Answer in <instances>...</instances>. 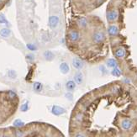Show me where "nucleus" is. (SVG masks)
<instances>
[{
    "label": "nucleus",
    "mask_w": 137,
    "mask_h": 137,
    "mask_svg": "<svg viewBox=\"0 0 137 137\" xmlns=\"http://www.w3.org/2000/svg\"><path fill=\"white\" fill-rule=\"evenodd\" d=\"M80 32L76 30H72L69 31L68 33V39L70 40L72 42H76L80 40Z\"/></svg>",
    "instance_id": "39448f33"
},
{
    "label": "nucleus",
    "mask_w": 137,
    "mask_h": 137,
    "mask_svg": "<svg viewBox=\"0 0 137 137\" xmlns=\"http://www.w3.org/2000/svg\"><path fill=\"white\" fill-rule=\"evenodd\" d=\"M2 137H8V136H3Z\"/></svg>",
    "instance_id": "2f4dec72"
},
{
    "label": "nucleus",
    "mask_w": 137,
    "mask_h": 137,
    "mask_svg": "<svg viewBox=\"0 0 137 137\" xmlns=\"http://www.w3.org/2000/svg\"><path fill=\"white\" fill-rule=\"evenodd\" d=\"M60 72L62 73V74H67L70 72V66H69L68 63L66 62H62V63L60 64Z\"/></svg>",
    "instance_id": "f8f14e48"
},
{
    "label": "nucleus",
    "mask_w": 137,
    "mask_h": 137,
    "mask_svg": "<svg viewBox=\"0 0 137 137\" xmlns=\"http://www.w3.org/2000/svg\"><path fill=\"white\" fill-rule=\"evenodd\" d=\"M0 24H8V20H7L6 17L4 16L3 14H0Z\"/></svg>",
    "instance_id": "4be33fe9"
},
{
    "label": "nucleus",
    "mask_w": 137,
    "mask_h": 137,
    "mask_svg": "<svg viewBox=\"0 0 137 137\" xmlns=\"http://www.w3.org/2000/svg\"><path fill=\"white\" fill-rule=\"evenodd\" d=\"M26 59H27V61H29V62H32L33 60L34 59V56L33 54H28L26 56Z\"/></svg>",
    "instance_id": "cd10ccee"
},
{
    "label": "nucleus",
    "mask_w": 137,
    "mask_h": 137,
    "mask_svg": "<svg viewBox=\"0 0 137 137\" xmlns=\"http://www.w3.org/2000/svg\"><path fill=\"white\" fill-rule=\"evenodd\" d=\"M82 118H83V115H82V113H78V114H76V115L75 116V119L76 120H78V121H82Z\"/></svg>",
    "instance_id": "a878e982"
},
{
    "label": "nucleus",
    "mask_w": 137,
    "mask_h": 137,
    "mask_svg": "<svg viewBox=\"0 0 137 137\" xmlns=\"http://www.w3.org/2000/svg\"><path fill=\"white\" fill-rule=\"evenodd\" d=\"M99 71L101 72V73L103 74V75H106V74L108 73V70H107V68L104 66V65L99 66Z\"/></svg>",
    "instance_id": "b1692460"
},
{
    "label": "nucleus",
    "mask_w": 137,
    "mask_h": 137,
    "mask_svg": "<svg viewBox=\"0 0 137 137\" xmlns=\"http://www.w3.org/2000/svg\"><path fill=\"white\" fill-rule=\"evenodd\" d=\"M108 34L110 37H116L119 36L120 34V27L116 24H111L110 26L108 27Z\"/></svg>",
    "instance_id": "7ed1b4c3"
},
{
    "label": "nucleus",
    "mask_w": 137,
    "mask_h": 137,
    "mask_svg": "<svg viewBox=\"0 0 137 137\" xmlns=\"http://www.w3.org/2000/svg\"><path fill=\"white\" fill-rule=\"evenodd\" d=\"M65 97H66L68 100H72V98H73V96H72V94L71 92H67V94H65Z\"/></svg>",
    "instance_id": "c85d7f7f"
},
{
    "label": "nucleus",
    "mask_w": 137,
    "mask_h": 137,
    "mask_svg": "<svg viewBox=\"0 0 137 137\" xmlns=\"http://www.w3.org/2000/svg\"><path fill=\"white\" fill-rule=\"evenodd\" d=\"M72 66L74 68L76 69L78 71L82 70L83 68V66H84V62H82V60H81L80 58H78V57H74L72 59Z\"/></svg>",
    "instance_id": "6e6552de"
},
{
    "label": "nucleus",
    "mask_w": 137,
    "mask_h": 137,
    "mask_svg": "<svg viewBox=\"0 0 137 137\" xmlns=\"http://www.w3.org/2000/svg\"><path fill=\"white\" fill-rule=\"evenodd\" d=\"M11 34H12V32L8 28H4V29L0 30V36L2 38H8L11 36Z\"/></svg>",
    "instance_id": "2eb2a0df"
},
{
    "label": "nucleus",
    "mask_w": 137,
    "mask_h": 137,
    "mask_svg": "<svg viewBox=\"0 0 137 137\" xmlns=\"http://www.w3.org/2000/svg\"><path fill=\"white\" fill-rule=\"evenodd\" d=\"M123 81H124V82H126V83H130V80L128 79V78H124V79L123 80Z\"/></svg>",
    "instance_id": "7c9ffc66"
},
{
    "label": "nucleus",
    "mask_w": 137,
    "mask_h": 137,
    "mask_svg": "<svg viewBox=\"0 0 137 137\" xmlns=\"http://www.w3.org/2000/svg\"><path fill=\"white\" fill-rule=\"evenodd\" d=\"M73 81L76 82V84L78 85H81L83 82V74L81 72H76L74 74L73 76Z\"/></svg>",
    "instance_id": "9d476101"
},
{
    "label": "nucleus",
    "mask_w": 137,
    "mask_h": 137,
    "mask_svg": "<svg viewBox=\"0 0 137 137\" xmlns=\"http://www.w3.org/2000/svg\"><path fill=\"white\" fill-rule=\"evenodd\" d=\"M75 137H86V136L83 134H82V133H78V134H76Z\"/></svg>",
    "instance_id": "c756f323"
},
{
    "label": "nucleus",
    "mask_w": 137,
    "mask_h": 137,
    "mask_svg": "<svg viewBox=\"0 0 137 137\" xmlns=\"http://www.w3.org/2000/svg\"><path fill=\"white\" fill-rule=\"evenodd\" d=\"M114 55L118 59H123L126 56V50L123 46H117L114 50Z\"/></svg>",
    "instance_id": "20e7f679"
},
{
    "label": "nucleus",
    "mask_w": 137,
    "mask_h": 137,
    "mask_svg": "<svg viewBox=\"0 0 137 137\" xmlns=\"http://www.w3.org/2000/svg\"><path fill=\"white\" fill-rule=\"evenodd\" d=\"M76 82H74L73 80H69V81H67L66 83V88L67 91L72 92L76 88Z\"/></svg>",
    "instance_id": "4468645a"
},
{
    "label": "nucleus",
    "mask_w": 137,
    "mask_h": 137,
    "mask_svg": "<svg viewBox=\"0 0 137 137\" xmlns=\"http://www.w3.org/2000/svg\"><path fill=\"white\" fill-rule=\"evenodd\" d=\"M13 124H14V126H15V127H23L24 125V123L21 120L17 119L14 121Z\"/></svg>",
    "instance_id": "6ab92c4d"
},
{
    "label": "nucleus",
    "mask_w": 137,
    "mask_h": 137,
    "mask_svg": "<svg viewBox=\"0 0 137 137\" xmlns=\"http://www.w3.org/2000/svg\"><path fill=\"white\" fill-rule=\"evenodd\" d=\"M105 40V34L104 32L101 31V30H96L94 32L92 36V42L96 45H99V44H102Z\"/></svg>",
    "instance_id": "f03ea898"
},
{
    "label": "nucleus",
    "mask_w": 137,
    "mask_h": 137,
    "mask_svg": "<svg viewBox=\"0 0 137 137\" xmlns=\"http://www.w3.org/2000/svg\"><path fill=\"white\" fill-rule=\"evenodd\" d=\"M28 110H29V104H28V102L23 104L22 105L20 106V110H21L22 112H26Z\"/></svg>",
    "instance_id": "5701e85b"
},
{
    "label": "nucleus",
    "mask_w": 137,
    "mask_h": 137,
    "mask_svg": "<svg viewBox=\"0 0 137 137\" xmlns=\"http://www.w3.org/2000/svg\"><path fill=\"white\" fill-rule=\"evenodd\" d=\"M8 76L11 79H14L17 76V74H16V72L14 71V70H9L8 72Z\"/></svg>",
    "instance_id": "aec40b11"
},
{
    "label": "nucleus",
    "mask_w": 137,
    "mask_h": 137,
    "mask_svg": "<svg viewBox=\"0 0 137 137\" xmlns=\"http://www.w3.org/2000/svg\"><path fill=\"white\" fill-rule=\"evenodd\" d=\"M8 97L10 99H14L16 97H17V95L14 91H8Z\"/></svg>",
    "instance_id": "393cba45"
},
{
    "label": "nucleus",
    "mask_w": 137,
    "mask_h": 137,
    "mask_svg": "<svg viewBox=\"0 0 137 137\" xmlns=\"http://www.w3.org/2000/svg\"><path fill=\"white\" fill-rule=\"evenodd\" d=\"M59 22H60V18L58 16L52 15L49 18L48 24L49 26H50V28H52V29H56V28L57 27V25L59 24Z\"/></svg>",
    "instance_id": "0eeeda50"
},
{
    "label": "nucleus",
    "mask_w": 137,
    "mask_h": 137,
    "mask_svg": "<svg viewBox=\"0 0 137 137\" xmlns=\"http://www.w3.org/2000/svg\"><path fill=\"white\" fill-rule=\"evenodd\" d=\"M26 47L29 49L30 50H32V52H34V50H37V46L32 43H28L26 45Z\"/></svg>",
    "instance_id": "412c9836"
},
{
    "label": "nucleus",
    "mask_w": 137,
    "mask_h": 137,
    "mask_svg": "<svg viewBox=\"0 0 137 137\" xmlns=\"http://www.w3.org/2000/svg\"><path fill=\"white\" fill-rule=\"evenodd\" d=\"M78 24L81 29H86L88 27V20L84 17H81L78 18Z\"/></svg>",
    "instance_id": "ddd939ff"
},
{
    "label": "nucleus",
    "mask_w": 137,
    "mask_h": 137,
    "mask_svg": "<svg viewBox=\"0 0 137 137\" xmlns=\"http://www.w3.org/2000/svg\"><path fill=\"white\" fill-rule=\"evenodd\" d=\"M15 136L16 137H24V133L23 131L17 130V131L15 132Z\"/></svg>",
    "instance_id": "bb28decb"
},
{
    "label": "nucleus",
    "mask_w": 137,
    "mask_h": 137,
    "mask_svg": "<svg viewBox=\"0 0 137 137\" xmlns=\"http://www.w3.org/2000/svg\"><path fill=\"white\" fill-rule=\"evenodd\" d=\"M133 121L130 119H128V118L122 120L121 122H120V126L124 130H130L133 127Z\"/></svg>",
    "instance_id": "423d86ee"
},
{
    "label": "nucleus",
    "mask_w": 137,
    "mask_h": 137,
    "mask_svg": "<svg viewBox=\"0 0 137 137\" xmlns=\"http://www.w3.org/2000/svg\"><path fill=\"white\" fill-rule=\"evenodd\" d=\"M119 10L116 8H110L107 11L106 13V18L108 23H114L119 18Z\"/></svg>",
    "instance_id": "f257e3e1"
},
{
    "label": "nucleus",
    "mask_w": 137,
    "mask_h": 137,
    "mask_svg": "<svg viewBox=\"0 0 137 137\" xmlns=\"http://www.w3.org/2000/svg\"><path fill=\"white\" fill-rule=\"evenodd\" d=\"M106 66L108 68H114V67L119 66V63H118L117 60L114 59V58H108L106 61Z\"/></svg>",
    "instance_id": "9b49d317"
},
{
    "label": "nucleus",
    "mask_w": 137,
    "mask_h": 137,
    "mask_svg": "<svg viewBox=\"0 0 137 137\" xmlns=\"http://www.w3.org/2000/svg\"><path fill=\"white\" fill-rule=\"evenodd\" d=\"M52 113L56 116H59V115H62V114H63L66 113V110L61 106L53 105L52 108Z\"/></svg>",
    "instance_id": "1a4fd4ad"
},
{
    "label": "nucleus",
    "mask_w": 137,
    "mask_h": 137,
    "mask_svg": "<svg viewBox=\"0 0 137 137\" xmlns=\"http://www.w3.org/2000/svg\"><path fill=\"white\" fill-rule=\"evenodd\" d=\"M110 73L111 75L114 76H120L122 75V71L120 70L118 66L116 67H114V68H111V71H110Z\"/></svg>",
    "instance_id": "f3484780"
},
{
    "label": "nucleus",
    "mask_w": 137,
    "mask_h": 137,
    "mask_svg": "<svg viewBox=\"0 0 137 137\" xmlns=\"http://www.w3.org/2000/svg\"><path fill=\"white\" fill-rule=\"evenodd\" d=\"M43 56H44V57H45V59L48 62H52L55 58L54 53L52 52H50V50H45L43 53Z\"/></svg>",
    "instance_id": "dca6fc26"
},
{
    "label": "nucleus",
    "mask_w": 137,
    "mask_h": 137,
    "mask_svg": "<svg viewBox=\"0 0 137 137\" xmlns=\"http://www.w3.org/2000/svg\"><path fill=\"white\" fill-rule=\"evenodd\" d=\"M33 89L34 92H40L42 91L43 89V85L42 83H40V82H34L33 83Z\"/></svg>",
    "instance_id": "a211bd4d"
}]
</instances>
